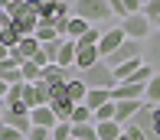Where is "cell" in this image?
<instances>
[{"label":"cell","mask_w":160,"mask_h":140,"mask_svg":"<svg viewBox=\"0 0 160 140\" xmlns=\"http://www.w3.org/2000/svg\"><path fill=\"white\" fill-rule=\"evenodd\" d=\"M72 17L85 20L92 26V23H108L114 13H111V3H105V0H82V3H72Z\"/></svg>","instance_id":"cell-1"},{"label":"cell","mask_w":160,"mask_h":140,"mask_svg":"<svg viewBox=\"0 0 160 140\" xmlns=\"http://www.w3.org/2000/svg\"><path fill=\"white\" fill-rule=\"evenodd\" d=\"M36 26H39V17H36V3H26L20 0L17 3V13H13V29L20 36H33Z\"/></svg>","instance_id":"cell-2"},{"label":"cell","mask_w":160,"mask_h":140,"mask_svg":"<svg viewBox=\"0 0 160 140\" xmlns=\"http://www.w3.org/2000/svg\"><path fill=\"white\" fill-rule=\"evenodd\" d=\"M82 82L88 88H101V91H111V88L118 85V82H114V72L108 69L105 62H98V65H92L88 72H82Z\"/></svg>","instance_id":"cell-3"},{"label":"cell","mask_w":160,"mask_h":140,"mask_svg":"<svg viewBox=\"0 0 160 140\" xmlns=\"http://www.w3.org/2000/svg\"><path fill=\"white\" fill-rule=\"evenodd\" d=\"M131 59H144V52H141V42H134V39H124L118 49H114L108 59H101V62L108 65V69H118V65H124V62H131Z\"/></svg>","instance_id":"cell-4"},{"label":"cell","mask_w":160,"mask_h":140,"mask_svg":"<svg viewBox=\"0 0 160 140\" xmlns=\"http://www.w3.org/2000/svg\"><path fill=\"white\" fill-rule=\"evenodd\" d=\"M118 26L124 29V36H128V39H134V42L150 39V36H154V23H150L144 13H137V17H128L124 23H118Z\"/></svg>","instance_id":"cell-5"},{"label":"cell","mask_w":160,"mask_h":140,"mask_svg":"<svg viewBox=\"0 0 160 140\" xmlns=\"http://www.w3.org/2000/svg\"><path fill=\"white\" fill-rule=\"evenodd\" d=\"M128 36H124V29L121 26H111V29H105V33H101V42H98V52H101V59H108L114 52V49L121 46V42H124Z\"/></svg>","instance_id":"cell-6"},{"label":"cell","mask_w":160,"mask_h":140,"mask_svg":"<svg viewBox=\"0 0 160 140\" xmlns=\"http://www.w3.org/2000/svg\"><path fill=\"white\" fill-rule=\"evenodd\" d=\"M144 91H147V85L124 82V85H114L111 88V101H144Z\"/></svg>","instance_id":"cell-7"},{"label":"cell","mask_w":160,"mask_h":140,"mask_svg":"<svg viewBox=\"0 0 160 140\" xmlns=\"http://www.w3.org/2000/svg\"><path fill=\"white\" fill-rule=\"evenodd\" d=\"M141 108H144V101H114V121H118L121 127H128V124L137 117Z\"/></svg>","instance_id":"cell-8"},{"label":"cell","mask_w":160,"mask_h":140,"mask_svg":"<svg viewBox=\"0 0 160 140\" xmlns=\"http://www.w3.org/2000/svg\"><path fill=\"white\" fill-rule=\"evenodd\" d=\"M78 46V42H75ZM101 62V52H98V46H78V52H75V69H82V72H88L92 65H98Z\"/></svg>","instance_id":"cell-9"},{"label":"cell","mask_w":160,"mask_h":140,"mask_svg":"<svg viewBox=\"0 0 160 140\" xmlns=\"http://www.w3.org/2000/svg\"><path fill=\"white\" fill-rule=\"evenodd\" d=\"M30 121H33V127H46V130H52L56 124V114H52V108H33L30 111Z\"/></svg>","instance_id":"cell-10"},{"label":"cell","mask_w":160,"mask_h":140,"mask_svg":"<svg viewBox=\"0 0 160 140\" xmlns=\"http://www.w3.org/2000/svg\"><path fill=\"white\" fill-rule=\"evenodd\" d=\"M85 94H88V85H85L82 78H69V85H65V98H69L72 104H85Z\"/></svg>","instance_id":"cell-11"},{"label":"cell","mask_w":160,"mask_h":140,"mask_svg":"<svg viewBox=\"0 0 160 140\" xmlns=\"http://www.w3.org/2000/svg\"><path fill=\"white\" fill-rule=\"evenodd\" d=\"M111 104V91H101V88H88V94H85V108H88L92 114L98 111V108Z\"/></svg>","instance_id":"cell-12"},{"label":"cell","mask_w":160,"mask_h":140,"mask_svg":"<svg viewBox=\"0 0 160 140\" xmlns=\"http://www.w3.org/2000/svg\"><path fill=\"white\" fill-rule=\"evenodd\" d=\"M3 124H7V127H13V130H20L23 137L33 130V121H30V114H13V111H7V114H3Z\"/></svg>","instance_id":"cell-13"},{"label":"cell","mask_w":160,"mask_h":140,"mask_svg":"<svg viewBox=\"0 0 160 140\" xmlns=\"http://www.w3.org/2000/svg\"><path fill=\"white\" fill-rule=\"evenodd\" d=\"M144 69V59H131V62H124V65H118V69H114V82H128V78H134L137 72Z\"/></svg>","instance_id":"cell-14"},{"label":"cell","mask_w":160,"mask_h":140,"mask_svg":"<svg viewBox=\"0 0 160 140\" xmlns=\"http://www.w3.org/2000/svg\"><path fill=\"white\" fill-rule=\"evenodd\" d=\"M75 52H78V46L72 39H65L62 46H59V56H56V65H62V69H72L75 65Z\"/></svg>","instance_id":"cell-15"},{"label":"cell","mask_w":160,"mask_h":140,"mask_svg":"<svg viewBox=\"0 0 160 140\" xmlns=\"http://www.w3.org/2000/svg\"><path fill=\"white\" fill-rule=\"evenodd\" d=\"M49 108H52V114H56V121H72V111H75V104H72L69 98H52L49 101Z\"/></svg>","instance_id":"cell-16"},{"label":"cell","mask_w":160,"mask_h":140,"mask_svg":"<svg viewBox=\"0 0 160 140\" xmlns=\"http://www.w3.org/2000/svg\"><path fill=\"white\" fill-rule=\"evenodd\" d=\"M95 130H98V140H121V134H124V127L118 121H101L95 124Z\"/></svg>","instance_id":"cell-17"},{"label":"cell","mask_w":160,"mask_h":140,"mask_svg":"<svg viewBox=\"0 0 160 140\" xmlns=\"http://www.w3.org/2000/svg\"><path fill=\"white\" fill-rule=\"evenodd\" d=\"M88 23H85V20H78V17H69V23H65V39H72V42H78L82 39L85 33H88Z\"/></svg>","instance_id":"cell-18"},{"label":"cell","mask_w":160,"mask_h":140,"mask_svg":"<svg viewBox=\"0 0 160 140\" xmlns=\"http://www.w3.org/2000/svg\"><path fill=\"white\" fill-rule=\"evenodd\" d=\"M65 72L69 69H62V65H46V69H42V82H49V85H65L69 82V75H65Z\"/></svg>","instance_id":"cell-19"},{"label":"cell","mask_w":160,"mask_h":140,"mask_svg":"<svg viewBox=\"0 0 160 140\" xmlns=\"http://www.w3.org/2000/svg\"><path fill=\"white\" fill-rule=\"evenodd\" d=\"M144 104H150V108H157V104H160V72L147 82V91H144Z\"/></svg>","instance_id":"cell-20"},{"label":"cell","mask_w":160,"mask_h":140,"mask_svg":"<svg viewBox=\"0 0 160 140\" xmlns=\"http://www.w3.org/2000/svg\"><path fill=\"white\" fill-rule=\"evenodd\" d=\"M20 75H23V82H26V85L42 82V69H39L36 62H23V65H20Z\"/></svg>","instance_id":"cell-21"},{"label":"cell","mask_w":160,"mask_h":140,"mask_svg":"<svg viewBox=\"0 0 160 140\" xmlns=\"http://www.w3.org/2000/svg\"><path fill=\"white\" fill-rule=\"evenodd\" d=\"M36 39H39V42H56V39H62V36H59V29H56L52 23H39V26H36Z\"/></svg>","instance_id":"cell-22"},{"label":"cell","mask_w":160,"mask_h":140,"mask_svg":"<svg viewBox=\"0 0 160 140\" xmlns=\"http://www.w3.org/2000/svg\"><path fill=\"white\" fill-rule=\"evenodd\" d=\"M144 56H147L154 65H160V33H154V36L147 39V49H144Z\"/></svg>","instance_id":"cell-23"},{"label":"cell","mask_w":160,"mask_h":140,"mask_svg":"<svg viewBox=\"0 0 160 140\" xmlns=\"http://www.w3.org/2000/svg\"><path fill=\"white\" fill-rule=\"evenodd\" d=\"M69 124H95V114H92L85 104H75V111H72V121H69Z\"/></svg>","instance_id":"cell-24"},{"label":"cell","mask_w":160,"mask_h":140,"mask_svg":"<svg viewBox=\"0 0 160 140\" xmlns=\"http://www.w3.org/2000/svg\"><path fill=\"white\" fill-rule=\"evenodd\" d=\"M69 137H72V124L69 121H59L52 127V140H69Z\"/></svg>","instance_id":"cell-25"},{"label":"cell","mask_w":160,"mask_h":140,"mask_svg":"<svg viewBox=\"0 0 160 140\" xmlns=\"http://www.w3.org/2000/svg\"><path fill=\"white\" fill-rule=\"evenodd\" d=\"M141 13L150 20V23H154V20L160 17V0H144V10H141Z\"/></svg>","instance_id":"cell-26"},{"label":"cell","mask_w":160,"mask_h":140,"mask_svg":"<svg viewBox=\"0 0 160 140\" xmlns=\"http://www.w3.org/2000/svg\"><path fill=\"white\" fill-rule=\"evenodd\" d=\"M111 13L121 20V23H124V20L131 17V13H128V0H111Z\"/></svg>","instance_id":"cell-27"},{"label":"cell","mask_w":160,"mask_h":140,"mask_svg":"<svg viewBox=\"0 0 160 140\" xmlns=\"http://www.w3.org/2000/svg\"><path fill=\"white\" fill-rule=\"evenodd\" d=\"M101 121H114V101H111V104H105V108H98V111H95V124H101Z\"/></svg>","instance_id":"cell-28"},{"label":"cell","mask_w":160,"mask_h":140,"mask_svg":"<svg viewBox=\"0 0 160 140\" xmlns=\"http://www.w3.org/2000/svg\"><path fill=\"white\" fill-rule=\"evenodd\" d=\"M23 104L30 108V111H33V108H39V101H36V88H33V85L23 88Z\"/></svg>","instance_id":"cell-29"},{"label":"cell","mask_w":160,"mask_h":140,"mask_svg":"<svg viewBox=\"0 0 160 140\" xmlns=\"http://www.w3.org/2000/svg\"><path fill=\"white\" fill-rule=\"evenodd\" d=\"M26 140H52V130H46V127H33L30 134H26Z\"/></svg>","instance_id":"cell-30"},{"label":"cell","mask_w":160,"mask_h":140,"mask_svg":"<svg viewBox=\"0 0 160 140\" xmlns=\"http://www.w3.org/2000/svg\"><path fill=\"white\" fill-rule=\"evenodd\" d=\"M124 137H128V140H150L147 134H144V130H137L134 124H128V127H124Z\"/></svg>","instance_id":"cell-31"},{"label":"cell","mask_w":160,"mask_h":140,"mask_svg":"<svg viewBox=\"0 0 160 140\" xmlns=\"http://www.w3.org/2000/svg\"><path fill=\"white\" fill-rule=\"evenodd\" d=\"M150 127H154V134L160 137V104H157V108H150Z\"/></svg>","instance_id":"cell-32"},{"label":"cell","mask_w":160,"mask_h":140,"mask_svg":"<svg viewBox=\"0 0 160 140\" xmlns=\"http://www.w3.org/2000/svg\"><path fill=\"white\" fill-rule=\"evenodd\" d=\"M0 140H26V137L20 134V130H13V127H7V124H3V134H0Z\"/></svg>","instance_id":"cell-33"},{"label":"cell","mask_w":160,"mask_h":140,"mask_svg":"<svg viewBox=\"0 0 160 140\" xmlns=\"http://www.w3.org/2000/svg\"><path fill=\"white\" fill-rule=\"evenodd\" d=\"M7 91H10V85H7V82H0V101H7Z\"/></svg>","instance_id":"cell-34"},{"label":"cell","mask_w":160,"mask_h":140,"mask_svg":"<svg viewBox=\"0 0 160 140\" xmlns=\"http://www.w3.org/2000/svg\"><path fill=\"white\" fill-rule=\"evenodd\" d=\"M7 114V101H0V117H3Z\"/></svg>","instance_id":"cell-35"},{"label":"cell","mask_w":160,"mask_h":140,"mask_svg":"<svg viewBox=\"0 0 160 140\" xmlns=\"http://www.w3.org/2000/svg\"><path fill=\"white\" fill-rule=\"evenodd\" d=\"M154 33H160V17H157V20H154Z\"/></svg>","instance_id":"cell-36"},{"label":"cell","mask_w":160,"mask_h":140,"mask_svg":"<svg viewBox=\"0 0 160 140\" xmlns=\"http://www.w3.org/2000/svg\"><path fill=\"white\" fill-rule=\"evenodd\" d=\"M0 134H3V117H0Z\"/></svg>","instance_id":"cell-37"},{"label":"cell","mask_w":160,"mask_h":140,"mask_svg":"<svg viewBox=\"0 0 160 140\" xmlns=\"http://www.w3.org/2000/svg\"><path fill=\"white\" fill-rule=\"evenodd\" d=\"M150 140H160V137H157V134H150Z\"/></svg>","instance_id":"cell-38"},{"label":"cell","mask_w":160,"mask_h":140,"mask_svg":"<svg viewBox=\"0 0 160 140\" xmlns=\"http://www.w3.org/2000/svg\"><path fill=\"white\" fill-rule=\"evenodd\" d=\"M69 140H75V137H69Z\"/></svg>","instance_id":"cell-39"}]
</instances>
